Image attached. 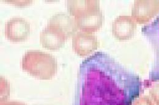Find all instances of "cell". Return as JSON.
<instances>
[{
  "label": "cell",
  "mask_w": 159,
  "mask_h": 105,
  "mask_svg": "<svg viewBox=\"0 0 159 105\" xmlns=\"http://www.w3.org/2000/svg\"><path fill=\"white\" fill-rule=\"evenodd\" d=\"M141 90L139 76L98 52L80 65L74 105H132Z\"/></svg>",
  "instance_id": "1"
},
{
  "label": "cell",
  "mask_w": 159,
  "mask_h": 105,
  "mask_svg": "<svg viewBox=\"0 0 159 105\" xmlns=\"http://www.w3.org/2000/svg\"><path fill=\"white\" fill-rule=\"evenodd\" d=\"M21 65L25 72L41 80L52 79L58 70L55 58L39 50L26 51L22 58Z\"/></svg>",
  "instance_id": "2"
},
{
  "label": "cell",
  "mask_w": 159,
  "mask_h": 105,
  "mask_svg": "<svg viewBox=\"0 0 159 105\" xmlns=\"http://www.w3.org/2000/svg\"><path fill=\"white\" fill-rule=\"evenodd\" d=\"M159 12V0H135L131 17L139 24H146Z\"/></svg>",
  "instance_id": "3"
},
{
  "label": "cell",
  "mask_w": 159,
  "mask_h": 105,
  "mask_svg": "<svg viewBox=\"0 0 159 105\" xmlns=\"http://www.w3.org/2000/svg\"><path fill=\"white\" fill-rule=\"evenodd\" d=\"M30 33V23L22 17H12L5 24L4 34L11 42H24L28 39Z\"/></svg>",
  "instance_id": "4"
},
{
  "label": "cell",
  "mask_w": 159,
  "mask_h": 105,
  "mask_svg": "<svg viewBox=\"0 0 159 105\" xmlns=\"http://www.w3.org/2000/svg\"><path fill=\"white\" fill-rule=\"evenodd\" d=\"M74 51L80 56H87L96 50L99 42L96 36L83 31L77 32L72 37Z\"/></svg>",
  "instance_id": "5"
},
{
  "label": "cell",
  "mask_w": 159,
  "mask_h": 105,
  "mask_svg": "<svg viewBox=\"0 0 159 105\" xmlns=\"http://www.w3.org/2000/svg\"><path fill=\"white\" fill-rule=\"evenodd\" d=\"M137 23L129 15H120L112 23V34L118 41L132 39L137 31Z\"/></svg>",
  "instance_id": "6"
},
{
  "label": "cell",
  "mask_w": 159,
  "mask_h": 105,
  "mask_svg": "<svg viewBox=\"0 0 159 105\" xmlns=\"http://www.w3.org/2000/svg\"><path fill=\"white\" fill-rule=\"evenodd\" d=\"M67 39L58 29L48 24L40 33V44L49 50H59L64 46Z\"/></svg>",
  "instance_id": "7"
},
{
  "label": "cell",
  "mask_w": 159,
  "mask_h": 105,
  "mask_svg": "<svg viewBox=\"0 0 159 105\" xmlns=\"http://www.w3.org/2000/svg\"><path fill=\"white\" fill-rule=\"evenodd\" d=\"M47 24L56 28L67 39L73 37L77 32L78 28L74 18L64 12L54 14L48 20Z\"/></svg>",
  "instance_id": "8"
},
{
  "label": "cell",
  "mask_w": 159,
  "mask_h": 105,
  "mask_svg": "<svg viewBox=\"0 0 159 105\" xmlns=\"http://www.w3.org/2000/svg\"><path fill=\"white\" fill-rule=\"evenodd\" d=\"M74 19L78 29L92 34L101 28L104 21V17L102 12L99 10Z\"/></svg>",
  "instance_id": "9"
},
{
  "label": "cell",
  "mask_w": 159,
  "mask_h": 105,
  "mask_svg": "<svg viewBox=\"0 0 159 105\" xmlns=\"http://www.w3.org/2000/svg\"><path fill=\"white\" fill-rule=\"evenodd\" d=\"M67 8L69 15L74 19L100 10L98 0H69Z\"/></svg>",
  "instance_id": "10"
},
{
  "label": "cell",
  "mask_w": 159,
  "mask_h": 105,
  "mask_svg": "<svg viewBox=\"0 0 159 105\" xmlns=\"http://www.w3.org/2000/svg\"><path fill=\"white\" fill-rule=\"evenodd\" d=\"M10 95V87L9 83L2 77H1V102H6Z\"/></svg>",
  "instance_id": "11"
},
{
  "label": "cell",
  "mask_w": 159,
  "mask_h": 105,
  "mask_svg": "<svg viewBox=\"0 0 159 105\" xmlns=\"http://www.w3.org/2000/svg\"><path fill=\"white\" fill-rule=\"evenodd\" d=\"M152 102L156 105H159V83L154 85L149 90Z\"/></svg>",
  "instance_id": "12"
},
{
  "label": "cell",
  "mask_w": 159,
  "mask_h": 105,
  "mask_svg": "<svg viewBox=\"0 0 159 105\" xmlns=\"http://www.w3.org/2000/svg\"><path fill=\"white\" fill-rule=\"evenodd\" d=\"M132 105H155L148 97L143 96L136 99Z\"/></svg>",
  "instance_id": "13"
},
{
  "label": "cell",
  "mask_w": 159,
  "mask_h": 105,
  "mask_svg": "<svg viewBox=\"0 0 159 105\" xmlns=\"http://www.w3.org/2000/svg\"><path fill=\"white\" fill-rule=\"evenodd\" d=\"M1 105H26L20 102L17 101H6L1 102Z\"/></svg>",
  "instance_id": "14"
}]
</instances>
